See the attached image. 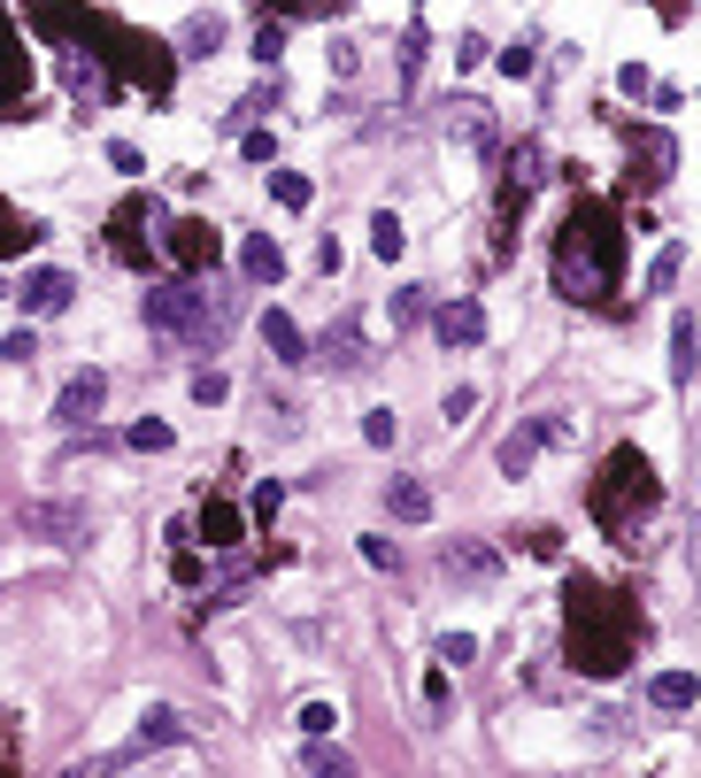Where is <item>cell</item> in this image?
<instances>
[{
	"instance_id": "6da1fadb",
	"label": "cell",
	"mask_w": 701,
	"mask_h": 778,
	"mask_svg": "<svg viewBox=\"0 0 701 778\" xmlns=\"http://www.w3.org/2000/svg\"><path fill=\"white\" fill-rule=\"evenodd\" d=\"M617 254H625L617 216H609L601 201H578L563 216V239H555V286L571 301H609V286H617Z\"/></svg>"
},
{
	"instance_id": "7a4b0ae2",
	"label": "cell",
	"mask_w": 701,
	"mask_h": 778,
	"mask_svg": "<svg viewBox=\"0 0 701 778\" xmlns=\"http://www.w3.org/2000/svg\"><path fill=\"white\" fill-rule=\"evenodd\" d=\"M563 601H571V655H578V670L586 678H617L625 655H633V610L617 593L586 586V578H571Z\"/></svg>"
},
{
	"instance_id": "3957f363",
	"label": "cell",
	"mask_w": 701,
	"mask_h": 778,
	"mask_svg": "<svg viewBox=\"0 0 701 778\" xmlns=\"http://www.w3.org/2000/svg\"><path fill=\"white\" fill-rule=\"evenodd\" d=\"M655 501H663V486H655L648 455H640V448H617V455H609V470H601V486H593V516H601V525L633 548L640 516H648Z\"/></svg>"
},
{
	"instance_id": "277c9868",
	"label": "cell",
	"mask_w": 701,
	"mask_h": 778,
	"mask_svg": "<svg viewBox=\"0 0 701 778\" xmlns=\"http://www.w3.org/2000/svg\"><path fill=\"white\" fill-rule=\"evenodd\" d=\"M147 324L170 339H216L224 331V301H209L201 286H162L147 293Z\"/></svg>"
},
{
	"instance_id": "5b68a950",
	"label": "cell",
	"mask_w": 701,
	"mask_h": 778,
	"mask_svg": "<svg viewBox=\"0 0 701 778\" xmlns=\"http://www.w3.org/2000/svg\"><path fill=\"white\" fill-rule=\"evenodd\" d=\"M162 247H170V263H178V271H209V263H216V231H209L201 216H178Z\"/></svg>"
},
{
	"instance_id": "8992f818",
	"label": "cell",
	"mask_w": 701,
	"mask_h": 778,
	"mask_svg": "<svg viewBox=\"0 0 701 778\" xmlns=\"http://www.w3.org/2000/svg\"><path fill=\"white\" fill-rule=\"evenodd\" d=\"M101 401H109V378H101V371H77V378L62 386L54 416H62V424H93V416H101Z\"/></svg>"
},
{
	"instance_id": "52a82bcc",
	"label": "cell",
	"mask_w": 701,
	"mask_h": 778,
	"mask_svg": "<svg viewBox=\"0 0 701 778\" xmlns=\"http://www.w3.org/2000/svg\"><path fill=\"white\" fill-rule=\"evenodd\" d=\"M70 293H77V286H70V271H32V278L16 286L24 316H62V309H70Z\"/></svg>"
},
{
	"instance_id": "ba28073f",
	"label": "cell",
	"mask_w": 701,
	"mask_h": 778,
	"mask_svg": "<svg viewBox=\"0 0 701 778\" xmlns=\"http://www.w3.org/2000/svg\"><path fill=\"white\" fill-rule=\"evenodd\" d=\"M262 348H271V363H309V339H301V324L286 316V309H271V316H262Z\"/></svg>"
},
{
	"instance_id": "9c48e42d",
	"label": "cell",
	"mask_w": 701,
	"mask_h": 778,
	"mask_svg": "<svg viewBox=\"0 0 701 778\" xmlns=\"http://www.w3.org/2000/svg\"><path fill=\"white\" fill-rule=\"evenodd\" d=\"M431 324H440L448 348H478V339H486V309H478V301H448Z\"/></svg>"
},
{
	"instance_id": "30bf717a",
	"label": "cell",
	"mask_w": 701,
	"mask_h": 778,
	"mask_svg": "<svg viewBox=\"0 0 701 778\" xmlns=\"http://www.w3.org/2000/svg\"><path fill=\"white\" fill-rule=\"evenodd\" d=\"M324 363H331V371H363V363H371V355H363V324H355V316H339V324L324 331Z\"/></svg>"
},
{
	"instance_id": "8fae6325",
	"label": "cell",
	"mask_w": 701,
	"mask_h": 778,
	"mask_svg": "<svg viewBox=\"0 0 701 778\" xmlns=\"http://www.w3.org/2000/svg\"><path fill=\"white\" fill-rule=\"evenodd\" d=\"M239 263H247V278H254V286H278V278H286V254H278V239H271V231H254V239L239 247Z\"/></svg>"
},
{
	"instance_id": "7c38bea8",
	"label": "cell",
	"mask_w": 701,
	"mask_h": 778,
	"mask_svg": "<svg viewBox=\"0 0 701 778\" xmlns=\"http://www.w3.org/2000/svg\"><path fill=\"white\" fill-rule=\"evenodd\" d=\"M693 694H701V678H693V670H663V678L648 686V702H655V710H693Z\"/></svg>"
},
{
	"instance_id": "4fadbf2b",
	"label": "cell",
	"mask_w": 701,
	"mask_h": 778,
	"mask_svg": "<svg viewBox=\"0 0 701 778\" xmlns=\"http://www.w3.org/2000/svg\"><path fill=\"white\" fill-rule=\"evenodd\" d=\"M201 540L209 548H239V509L231 501H201Z\"/></svg>"
},
{
	"instance_id": "5bb4252c",
	"label": "cell",
	"mask_w": 701,
	"mask_h": 778,
	"mask_svg": "<svg viewBox=\"0 0 701 778\" xmlns=\"http://www.w3.org/2000/svg\"><path fill=\"white\" fill-rule=\"evenodd\" d=\"M386 509L401 516V525H424V516H431V493H424L416 478H393V486H386Z\"/></svg>"
},
{
	"instance_id": "9a60e30c",
	"label": "cell",
	"mask_w": 701,
	"mask_h": 778,
	"mask_svg": "<svg viewBox=\"0 0 701 778\" xmlns=\"http://www.w3.org/2000/svg\"><path fill=\"white\" fill-rule=\"evenodd\" d=\"M671 378H693V316H671Z\"/></svg>"
},
{
	"instance_id": "2e32d148",
	"label": "cell",
	"mask_w": 701,
	"mask_h": 778,
	"mask_svg": "<svg viewBox=\"0 0 701 778\" xmlns=\"http://www.w3.org/2000/svg\"><path fill=\"white\" fill-rule=\"evenodd\" d=\"M32 239H39V224H32V216H16L9 201H0V254H24Z\"/></svg>"
},
{
	"instance_id": "e0dca14e",
	"label": "cell",
	"mask_w": 701,
	"mask_h": 778,
	"mask_svg": "<svg viewBox=\"0 0 701 778\" xmlns=\"http://www.w3.org/2000/svg\"><path fill=\"white\" fill-rule=\"evenodd\" d=\"M409 247V231H401V216H371V254L378 263H393V254Z\"/></svg>"
},
{
	"instance_id": "ac0fdd59",
	"label": "cell",
	"mask_w": 701,
	"mask_h": 778,
	"mask_svg": "<svg viewBox=\"0 0 701 778\" xmlns=\"http://www.w3.org/2000/svg\"><path fill=\"white\" fill-rule=\"evenodd\" d=\"M32 532H85V509H24Z\"/></svg>"
},
{
	"instance_id": "d6986e66",
	"label": "cell",
	"mask_w": 701,
	"mask_h": 778,
	"mask_svg": "<svg viewBox=\"0 0 701 778\" xmlns=\"http://www.w3.org/2000/svg\"><path fill=\"white\" fill-rule=\"evenodd\" d=\"M154 740H186V717H178V710H147V725H139V748H154Z\"/></svg>"
},
{
	"instance_id": "ffe728a7",
	"label": "cell",
	"mask_w": 701,
	"mask_h": 778,
	"mask_svg": "<svg viewBox=\"0 0 701 778\" xmlns=\"http://www.w3.org/2000/svg\"><path fill=\"white\" fill-rule=\"evenodd\" d=\"M448 578H493V555L486 548H448Z\"/></svg>"
},
{
	"instance_id": "44dd1931",
	"label": "cell",
	"mask_w": 701,
	"mask_h": 778,
	"mask_svg": "<svg viewBox=\"0 0 701 778\" xmlns=\"http://www.w3.org/2000/svg\"><path fill=\"white\" fill-rule=\"evenodd\" d=\"M271 201H278V209H309V178H293V170H271Z\"/></svg>"
},
{
	"instance_id": "7402d4cb",
	"label": "cell",
	"mask_w": 701,
	"mask_h": 778,
	"mask_svg": "<svg viewBox=\"0 0 701 778\" xmlns=\"http://www.w3.org/2000/svg\"><path fill=\"white\" fill-rule=\"evenodd\" d=\"M124 440H132V448H147V455H162V448H170V424H154V416H139V424L124 431Z\"/></svg>"
},
{
	"instance_id": "603a6c76",
	"label": "cell",
	"mask_w": 701,
	"mask_h": 778,
	"mask_svg": "<svg viewBox=\"0 0 701 778\" xmlns=\"http://www.w3.org/2000/svg\"><path fill=\"white\" fill-rule=\"evenodd\" d=\"M533 62H540V54H533V39H516V47H501V77H533Z\"/></svg>"
},
{
	"instance_id": "cb8c5ba5",
	"label": "cell",
	"mask_w": 701,
	"mask_h": 778,
	"mask_svg": "<svg viewBox=\"0 0 701 778\" xmlns=\"http://www.w3.org/2000/svg\"><path fill=\"white\" fill-rule=\"evenodd\" d=\"M678 263H686V247H663V254H655V271H648V293H663V286L678 278Z\"/></svg>"
},
{
	"instance_id": "d4e9b609",
	"label": "cell",
	"mask_w": 701,
	"mask_h": 778,
	"mask_svg": "<svg viewBox=\"0 0 701 778\" xmlns=\"http://www.w3.org/2000/svg\"><path fill=\"white\" fill-rule=\"evenodd\" d=\"M393 431H401L393 409H371V416H363V440H371V448H393Z\"/></svg>"
},
{
	"instance_id": "484cf974",
	"label": "cell",
	"mask_w": 701,
	"mask_h": 778,
	"mask_svg": "<svg viewBox=\"0 0 701 778\" xmlns=\"http://www.w3.org/2000/svg\"><path fill=\"white\" fill-rule=\"evenodd\" d=\"M471 409H478V386H448V401H440V416H448V424H463Z\"/></svg>"
},
{
	"instance_id": "4316f807",
	"label": "cell",
	"mask_w": 701,
	"mask_h": 778,
	"mask_svg": "<svg viewBox=\"0 0 701 778\" xmlns=\"http://www.w3.org/2000/svg\"><path fill=\"white\" fill-rule=\"evenodd\" d=\"M331 725H339V710H331V702H309V710H301V732H309V740H324Z\"/></svg>"
},
{
	"instance_id": "83f0119b",
	"label": "cell",
	"mask_w": 701,
	"mask_h": 778,
	"mask_svg": "<svg viewBox=\"0 0 701 778\" xmlns=\"http://www.w3.org/2000/svg\"><path fill=\"white\" fill-rule=\"evenodd\" d=\"M0 355H9V363H32V355H39V339H32V324H24V331H9V339H0Z\"/></svg>"
},
{
	"instance_id": "f1b7e54d",
	"label": "cell",
	"mask_w": 701,
	"mask_h": 778,
	"mask_svg": "<svg viewBox=\"0 0 701 778\" xmlns=\"http://www.w3.org/2000/svg\"><path fill=\"white\" fill-rule=\"evenodd\" d=\"M186 39H193V47H186V54H216V39H224V24H216V16H201V24H193V32H186Z\"/></svg>"
},
{
	"instance_id": "f546056e",
	"label": "cell",
	"mask_w": 701,
	"mask_h": 778,
	"mask_svg": "<svg viewBox=\"0 0 701 778\" xmlns=\"http://www.w3.org/2000/svg\"><path fill=\"white\" fill-rule=\"evenodd\" d=\"M224 393H231L224 371H193V401H224Z\"/></svg>"
},
{
	"instance_id": "4dcf8cb0",
	"label": "cell",
	"mask_w": 701,
	"mask_h": 778,
	"mask_svg": "<svg viewBox=\"0 0 701 778\" xmlns=\"http://www.w3.org/2000/svg\"><path fill=\"white\" fill-rule=\"evenodd\" d=\"M471 655H478V640H471V632H448V640H440V663H455V670H463Z\"/></svg>"
},
{
	"instance_id": "1f68e13d",
	"label": "cell",
	"mask_w": 701,
	"mask_h": 778,
	"mask_svg": "<svg viewBox=\"0 0 701 778\" xmlns=\"http://www.w3.org/2000/svg\"><path fill=\"white\" fill-rule=\"evenodd\" d=\"M109 162H116V170H124V178H139V170H147V162H139V147H132V139H109Z\"/></svg>"
},
{
	"instance_id": "d6a6232c",
	"label": "cell",
	"mask_w": 701,
	"mask_h": 778,
	"mask_svg": "<svg viewBox=\"0 0 701 778\" xmlns=\"http://www.w3.org/2000/svg\"><path fill=\"white\" fill-rule=\"evenodd\" d=\"M278 501H286V486H278V478H262V486H254V516H278Z\"/></svg>"
},
{
	"instance_id": "836d02e7",
	"label": "cell",
	"mask_w": 701,
	"mask_h": 778,
	"mask_svg": "<svg viewBox=\"0 0 701 778\" xmlns=\"http://www.w3.org/2000/svg\"><path fill=\"white\" fill-rule=\"evenodd\" d=\"M278 47H286V32H278V24H262V32H254V54H262V62H278Z\"/></svg>"
},
{
	"instance_id": "e575fe53",
	"label": "cell",
	"mask_w": 701,
	"mask_h": 778,
	"mask_svg": "<svg viewBox=\"0 0 701 778\" xmlns=\"http://www.w3.org/2000/svg\"><path fill=\"white\" fill-rule=\"evenodd\" d=\"M617 85H625V93H633V101H640V93H655V77H648L640 62H633V70H617Z\"/></svg>"
},
{
	"instance_id": "d590c367",
	"label": "cell",
	"mask_w": 701,
	"mask_h": 778,
	"mask_svg": "<svg viewBox=\"0 0 701 778\" xmlns=\"http://www.w3.org/2000/svg\"><path fill=\"white\" fill-rule=\"evenodd\" d=\"M416 62H424V32H409V39H401V77H416Z\"/></svg>"
},
{
	"instance_id": "8d00e7d4",
	"label": "cell",
	"mask_w": 701,
	"mask_h": 778,
	"mask_svg": "<svg viewBox=\"0 0 701 778\" xmlns=\"http://www.w3.org/2000/svg\"><path fill=\"white\" fill-rule=\"evenodd\" d=\"M363 563H378V570H393L401 555H393V540H363Z\"/></svg>"
},
{
	"instance_id": "74e56055",
	"label": "cell",
	"mask_w": 701,
	"mask_h": 778,
	"mask_svg": "<svg viewBox=\"0 0 701 778\" xmlns=\"http://www.w3.org/2000/svg\"><path fill=\"white\" fill-rule=\"evenodd\" d=\"M655 9H678V0H655Z\"/></svg>"
}]
</instances>
